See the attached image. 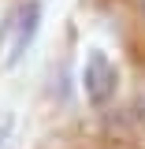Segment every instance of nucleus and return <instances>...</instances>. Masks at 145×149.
Listing matches in <instances>:
<instances>
[{"instance_id":"f257e3e1","label":"nucleus","mask_w":145,"mask_h":149,"mask_svg":"<svg viewBox=\"0 0 145 149\" xmlns=\"http://www.w3.org/2000/svg\"><path fill=\"white\" fill-rule=\"evenodd\" d=\"M119 90V67L108 60L104 49H89L82 63V93L93 108H104Z\"/></svg>"},{"instance_id":"f03ea898","label":"nucleus","mask_w":145,"mask_h":149,"mask_svg":"<svg viewBox=\"0 0 145 149\" xmlns=\"http://www.w3.org/2000/svg\"><path fill=\"white\" fill-rule=\"evenodd\" d=\"M41 15H45V8H41V0H26V4H19L15 8V37H11V45H8V67H15L22 56L30 52V45L37 41V30H41Z\"/></svg>"}]
</instances>
